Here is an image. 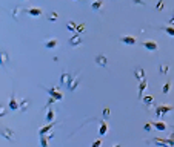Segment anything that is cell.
<instances>
[{"label":"cell","mask_w":174,"mask_h":147,"mask_svg":"<svg viewBox=\"0 0 174 147\" xmlns=\"http://www.w3.org/2000/svg\"><path fill=\"white\" fill-rule=\"evenodd\" d=\"M0 135H2L5 139H8V141H14L16 139V132L12 129H9V127H2L0 129Z\"/></svg>","instance_id":"obj_1"},{"label":"cell","mask_w":174,"mask_h":147,"mask_svg":"<svg viewBox=\"0 0 174 147\" xmlns=\"http://www.w3.org/2000/svg\"><path fill=\"white\" fill-rule=\"evenodd\" d=\"M157 145L160 147H174V139L172 138H168V139H160V138H154L153 139Z\"/></svg>","instance_id":"obj_2"},{"label":"cell","mask_w":174,"mask_h":147,"mask_svg":"<svg viewBox=\"0 0 174 147\" xmlns=\"http://www.w3.org/2000/svg\"><path fill=\"white\" fill-rule=\"evenodd\" d=\"M80 74H77L76 77H72V80H69V83H68V89L71 90V92H74L77 89V86H79V83H80Z\"/></svg>","instance_id":"obj_3"},{"label":"cell","mask_w":174,"mask_h":147,"mask_svg":"<svg viewBox=\"0 0 174 147\" xmlns=\"http://www.w3.org/2000/svg\"><path fill=\"white\" fill-rule=\"evenodd\" d=\"M174 107L172 106H157L156 107V115L157 116H163V115H166L169 110H172Z\"/></svg>","instance_id":"obj_4"},{"label":"cell","mask_w":174,"mask_h":147,"mask_svg":"<svg viewBox=\"0 0 174 147\" xmlns=\"http://www.w3.org/2000/svg\"><path fill=\"white\" fill-rule=\"evenodd\" d=\"M48 93H49V96L51 98H54L56 101H60L62 98H63V95L57 90V87H53V89H48Z\"/></svg>","instance_id":"obj_5"},{"label":"cell","mask_w":174,"mask_h":147,"mask_svg":"<svg viewBox=\"0 0 174 147\" xmlns=\"http://www.w3.org/2000/svg\"><path fill=\"white\" fill-rule=\"evenodd\" d=\"M69 44H71V46H79V44H82V37L79 35V32H76V34L69 38Z\"/></svg>","instance_id":"obj_6"},{"label":"cell","mask_w":174,"mask_h":147,"mask_svg":"<svg viewBox=\"0 0 174 147\" xmlns=\"http://www.w3.org/2000/svg\"><path fill=\"white\" fill-rule=\"evenodd\" d=\"M120 41L125 44H136L137 43L136 37H133V35H123V37H120Z\"/></svg>","instance_id":"obj_7"},{"label":"cell","mask_w":174,"mask_h":147,"mask_svg":"<svg viewBox=\"0 0 174 147\" xmlns=\"http://www.w3.org/2000/svg\"><path fill=\"white\" fill-rule=\"evenodd\" d=\"M0 64H2V66L8 70V52H6V51L0 52Z\"/></svg>","instance_id":"obj_8"},{"label":"cell","mask_w":174,"mask_h":147,"mask_svg":"<svg viewBox=\"0 0 174 147\" xmlns=\"http://www.w3.org/2000/svg\"><path fill=\"white\" fill-rule=\"evenodd\" d=\"M69 80H71V75L68 72H62V75H60V84L62 86H68V83H69Z\"/></svg>","instance_id":"obj_9"},{"label":"cell","mask_w":174,"mask_h":147,"mask_svg":"<svg viewBox=\"0 0 174 147\" xmlns=\"http://www.w3.org/2000/svg\"><path fill=\"white\" fill-rule=\"evenodd\" d=\"M9 109H11V110H20V104L17 103V100H16V95H14V93H12L11 100H9Z\"/></svg>","instance_id":"obj_10"},{"label":"cell","mask_w":174,"mask_h":147,"mask_svg":"<svg viewBox=\"0 0 174 147\" xmlns=\"http://www.w3.org/2000/svg\"><path fill=\"white\" fill-rule=\"evenodd\" d=\"M143 46L148 49V51H157V49H159V46H157V43L156 41H143Z\"/></svg>","instance_id":"obj_11"},{"label":"cell","mask_w":174,"mask_h":147,"mask_svg":"<svg viewBox=\"0 0 174 147\" xmlns=\"http://www.w3.org/2000/svg\"><path fill=\"white\" fill-rule=\"evenodd\" d=\"M96 64H97V66H102V67H106V64H108L106 57H105V55H97V57H96Z\"/></svg>","instance_id":"obj_12"},{"label":"cell","mask_w":174,"mask_h":147,"mask_svg":"<svg viewBox=\"0 0 174 147\" xmlns=\"http://www.w3.org/2000/svg\"><path fill=\"white\" fill-rule=\"evenodd\" d=\"M153 127H154V129H157L159 132L166 130V124H165L163 121H154V122H153Z\"/></svg>","instance_id":"obj_13"},{"label":"cell","mask_w":174,"mask_h":147,"mask_svg":"<svg viewBox=\"0 0 174 147\" xmlns=\"http://www.w3.org/2000/svg\"><path fill=\"white\" fill-rule=\"evenodd\" d=\"M57 44H59L57 38H51V40H48V41L45 43V47H46V49H56Z\"/></svg>","instance_id":"obj_14"},{"label":"cell","mask_w":174,"mask_h":147,"mask_svg":"<svg viewBox=\"0 0 174 147\" xmlns=\"http://www.w3.org/2000/svg\"><path fill=\"white\" fill-rule=\"evenodd\" d=\"M53 127H54V122H49L48 126H45V127H40V129H39V135H40V136H42V135H46V133H48L49 130H51Z\"/></svg>","instance_id":"obj_15"},{"label":"cell","mask_w":174,"mask_h":147,"mask_svg":"<svg viewBox=\"0 0 174 147\" xmlns=\"http://www.w3.org/2000/svg\"><path fill=\"white\" fill-rule=\"evenodd\" d=\"M28 15H31V17H40L42 15V9L40 8H30L28 9Z\"/></svg>","instance_id":"obj_16"},{"label":"cell","mask_w":174,"mask_h":147,"mask_svg":"<svg viewBox=\"0 0 174 147\" xmlns=\"http://www.w3.org/2000/svg\"><path fill=\"white\" fill-rule=\"evenodd\" d=\"M146 86H148V83H146V78H145V80H142L140 84H139V98H143V90L146 89Z\"/></svg>","instance_id":"obj_17"},{"label":"cell","mask_w":174,"mask_h":147,"mask_svg":"<svg viewBox=\"0 0 174 147\" xmlns=\"http://www.w3.org/2000/svg\"><path fill=\"white\" fill-rule=\"evenodd\" d=\"M106 132H108V122H106V121H102L100 129H99V135L103 136V135H106Z\"/></svg>","instance_id":"obj_18"},{"label":"cell","mask_w":174,"mask_h":147,"mask_svg":"<svg viewBox=\"0 0 174 147\" xmlns=\"http://www.w3.org/2000/svg\"><path fill=\"white\" fill-rule=\"evenodd\" d=\"M134 74H136V77L142 81V80H145V70L142 69V67H139V69H136L134 70Z\"/></svg>","instance_id":"obj_19"},{"label":"cell","mask_w":174,"mask_h":147,"mask_svg":"<svg viewBox=\"0 0 174 147\" xmlns=\"http://www.w3.org/2000/svg\"><path fill=\"white\" fill-rule=\"evenodd\" d=\"M142 100H143V103H145L146 106H151V104L154 103V96H153V95H146V96L142 98Z\"/></svg>","instance_id":"obj_20"},{"label":"cell","mask_w":174,"mask_h":147,"mask_svg":"<svg viewBox=\"0 0 174 147\" xmlns=\"http://www.w3.org/2000/svg\"><path fill=\"white\" fill-rule=\"evenodd\" d=\"M54 118H56V112H54L53 109H49L48 113H46V121H48V122H53Z\"/></svg>","instance_id":"obj_21"},{"label":"cell","mask_w":174,"mask_h":147,"mask_svg":"<svg viewBox=\"0 0 174 147\" xmlns=\"http://www.w3.org/2000/svg\"><path fill=\"white\" fill-rule=\"evenodd\" d=\"M103 6V2H102V0H96V2L91 5V8L94 9V11H99V9H100Z\"/></svg>","instance_id":"obj_22"},{"label":"cell","mask_w":174,"mask_h":147,"mask_svg":"<svg viewBox=\"0 0 174 147\" xmlns=\"http://www.w3.org/2000/svg\"><path fill=\"white\" fill-rule=\"evenodd\" d=\"M28 106H30V101H28V100H25V98H23V100H22V103H20V110H22V112H25V110L28 109Z\"/></svg>","instance_id":"obj_23"},{"label":"cell","mask_w":174,"mask_h":147,"mask_svg":"<svg viewBox=\"0 0 174 147\" xmlns=\"http://www.w3.org/2000/svg\"><path fill=\"white\" fill-rule=\"evenodd\" d=\"M159 70H160V74L166 75V74H168V70H169V66H168V64H160V66H159Z\"/></svg>","instance_id":"obj_24"},{"label":"cell","mask_w":174,"mask_h":147,"mask_svg":"<svg viewBox=\"0 0 174 147\" xmlns=\"http://www.w3.org/2000/svg\"><path fill=\"white\" fill-rule=\"evenodd\" d=\"M163 31H165L169 37H174V26H165Z\"/></svg>","instance_id":"obj_25"},{"label":"cell","mask_w":174,"mask_h":147,"mask_svg":"<svg viewBox=\"0 0 174 147\" xmlns=\"http://www.w3.org/2000/svg\"><path fill=\"white\" fill-rule=\"evenodd\" d=\"M66 28H68L69 31H76V29H77V24L74 23V21H68V23H66Z\"/></svg>","instance_id":"obj_26"},{"label":"cell","mask_w":174,"mask_h":147,"mask_svg":"<svg viewBox=\"0 0 174 147\" xmlns=\"http://www.w3.org/2000/svg\"><path fill=\"white\" fill-rule=\"evenodd\" d=\"M57 18H59V14H57L56 11H53L51 14H49V17H48V20H49V21H56Z\"/></svg>","instance_id":"obj_27"},{"label":"cell","mask_w":174,"mask_h":147,"mask_svg":"<svg viewBox=\"0 0 174 147\" xmlns=\"http://www.w3.org/2000/svg\"><path fill=\"white\" fill-rule=\"evenodd\" d=\"M40 145H42V147H48V138H46L45 135L40 136Z\"/></svg>","instance_id":"obj_28"},{"label":"cell","mask_w":174,"mask_h":147,"mask_svg":"<svg viewBox=\"0 0 174 147\" xmlns=\"http://www.w3.org/2000/svg\"><path fill=\"white\" fill-rule=\"evenodd\" d=\"M169 89H171V83L168 81V83H165V84H163V87H162V92H163V93H168V92H169Z\"/></svg>","instance_id":"obj_29"},{"label":"cell","mask_w":174,"mask_h":147,"mask_svg":"<svg viewBox=\"0 0 174 147\" xmlns=\"http://www.w3.org/2000/svg\"><path fill=\"white\" fill-rule=\"evenodd\" d=\"M5 115H6V107H5L3 103H0V118L5 116Z\"/></svg>","instance_id":"obj_30"},{"label":"cell","mask_w":174,"mask_h":147,"mask_svg":"<svg viewBox=\"0 0 174 147\" xmlns=\"http://www.w3.org/2000/svg\"><path fill=\"white\" fill-rule=\"evenodd\" d=\"M151 127H153V121H151V122H146V124L143 126V129H145L146 132H150V130H151Z\"/></svg>","instance_id":"obj_31"},{"label":"cell","mask_w":174,"mask_h":147,"mask_svg":"<svg viewBox=\"0 0 174 147\" xmlns=\"http://www.w3.org/2000/svg\"><path fill=\"white\" fill-rule=\"evenodd\" d=\"M83 31H85V23H80L76 29V32H83Z\"/></svg>","instance_id":"obj_32"},{"label":"cell","mask_w":174,"mask_h":147,"mask_svg":"<svg viewBox=\"0 0 174 147\" xmlns=\"http://www.w3.org/2000/svg\"><path fill=\"white\" fill-rule=\"evenodd\" d=\"M102 145V139H97V141H94V144H92V147H100Z\"/></svg>","instance_id":"obj_33"},{"label":"cell","mask_w":174,"mask_h":147,"mask_svg":"<svg viewBox=\"0 0 174 147\" xmlns=\"http://www.w3.org/2000/svg\"><path fill=\"white\" fill-rule=\"evenodd\" d=\"M157 9H162L163 8V0H159V2H157V6H156Z\"/></svg>","instance_id":"obj_34"},{"label":"cell","mask_w":174,"mask_h":147,"mask_svg":"<svg viewBox=\"0 0 174 147\" xmlns=\"http://www.w3.org/2000/svg\"><path fill=\"white\" fill-rule=\"evenodd\" d=\"M103 115H105V116H110V107H105V109H103Z\"/></svg>","instance_id":"obj_35"},{"label":"cell","mask_w":174,"mask_h":147,"mask_svg":"<svg viewBox=\"0 0 174 147\" xmlns=\"http://www.w3.org/2000/svg\"><path fill=\"white\" fill-rule=\"evenodd\" d=\"M19 11H20V8H16V9H14V17H16V18H17V15H19Z\"/></svg>","instance_id":"obj_36"},{"label":"cell","mask_w":174,"mask_h":147,"mask_svg":"<svg viewBox=\"0 0 174 147\" xmlns=\"http://www.w3.org/2000/svg\"><path fill=\"white\" fill-rule=\"evenodd\" d=\"M46 138H48V141H49V139H53V138H54V133H48Z\"/></svg>","instance_id":"obj_37"},{"label":"cell","mask_w":174,"mask_h":147,"mask_svg":"<svg viewBox=\"0 0 174 147\" xmlns=\"http://www.w3.org/2000/svg\"><path fill=\"white\" fill-rule=\"evenodd\" d=\"M169 24H171V26H174V15L169 18Z\"/></svg>","instance_id":"obj_38"},{"label":"cell","mask_w":174,"mask_h":147,"mask_svg":"<svg viewBox=\"0 0 174 147\" xmlns=\"http://www.w3.org/2000/svg\"><path fill=\"white\" fill-rule=\"evenodd\" d=\"M169 138H172V139H174V132H172V133H171V136H169Z\"/></svg>","instance_id":"obj_39"},{"label":"cell","mask_w":174,"mask_h":147,"mask_svg":"<svg viewBox=\"0 0 174 147\" xmlns=\"http://www.w3.org/2000/svg\"><path fill=\"white\" fill-rule=\"evenodd\" d=\"M114 147H122V145H120V144H117V145H114Z\"/></svg>","instance_id":"obj_40"}]
</instances>
